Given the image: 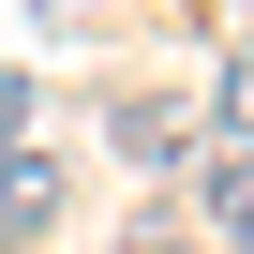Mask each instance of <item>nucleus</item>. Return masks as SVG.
<instances>
[{
    "label": "nucleus",
    "mask_w": 254,
    "mask_h": 254,
    "mask_svg": "<svg viewBox=\"0 0 254 254\" xmlns=\"http://www.w3.org/2000/svg\"><path fill=\"white\" fill-rule=\"evenodd\" d=\"M224 135L254 150V45H224Z\"/></svg>",
    "instance_id": "obj_3"
},
{
    "label": "nucleus",
    "mask_w": 254,
    "mask_h": 254,
    "mask_svg": "<svg viewBox=\"0 0 254 254\" xmlns=\"http://www.w3.org/2000/svg\"><path fill=\"white\" fill-rule=\"evenodd\" d=\"M60 209H75V180H60V165H45L30 135H15V150H0V254H30V239H45Z\"/></svg>",
    "instance_id": "obj_1"
},
{
    "label": "nucleus",
    "mask_w": 254,
    "mask_h": 254,
    "mask_svg": "<svg viewBox=\"0 0 254 254\" xmlns=\"http://www.w3.org/2000/svg\"><path fill=\"white\" fill-rule=\"evenodd\" d=\"M15 135H30V75L0 60V150H15Z\"/></svg>",
    "instance_id": "obj_5"
},
{
    "label": "nucleus",
    "mask_w": 254,
    "mask_h": 254,
    "mask_svg": "<svg viewBox=\"0 0 254 254\" xmlns=\"http://www.w3.org/2000/svg\"><path fill=\"white\" fill-rule=\"evenodd\" d=\"M209 209H224V239L254 224V150H239V165H209Z\"/></svg>",
    "instance_id": "obj_4"
},
{
    "label": "nucleus",
    "mask_w": 254,
    "mask_h": 254,
    "mask_svg": "<svg viewBox=\"0 0 254 254\" xmlns=\"http://www.w3.org/2000/svg\"><path fill=\"white\" fill-rule=\"evenodd\" d=\"M105 135H120V165H180L194 150V105H120Z\"/></svg>",
    "instance_id": "obj_2"
},
{
    "label": "nucleus",
    "mask_w": 254,
    "mask_h": 254,
    "mask_svg": "<svg viewBox=\"0 0 254 254\" xmlns=\"http://www.w3.org/2000/svg\"><path fill=\"white\" fill-rule=\"evenodd\" d=\"M224 254H254V224H239V239H224Z\"/></svg>",
    "instance_id": "obj_6"
}]
</instances>
